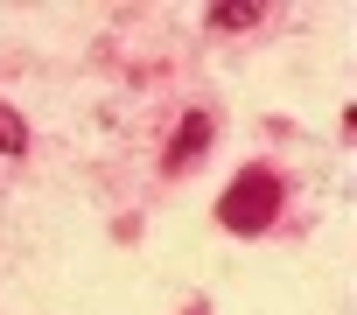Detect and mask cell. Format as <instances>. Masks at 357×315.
<instances>
[{"label": "cell", "mask_w": 357, "mask_h": 315, "mask_svg": "<svg viewBox=\"0 0 357 315\" xmlns=\"http://www.w3.org/2000/svg\"><path fill=\"white\" fill-rule=\"evenodd\" d=\"M273 210H280V183H273L266 169H245V176L225 190L218 224H231V231H259V224H273Z\"/></svg>", "instance_id": "obj_1"}, {"label": "cell", "mask_w": 357, "mask_h": 315, "mask_svg": "<svg viewBox=\"0 0 357 315\" xmlns=\"http://www.w3.org/2000/svg\"><path fill=\"white\" fill-rule=\"evenodd\" d=\"M211 133H218V119H211V112H190V119H183V133L168 140V154H161V162H168V169H190L197 154L211 147Z\"/></svg>", "instance_id": "obj_2"}, {"label": "cell", "mask_w": 357, "mask_h": 315, "mask_svg": "<svg viewBox=\"0 0 357 315\" xmlns=\"http://www.w3.org/2000/svg\"><path fill=\"white\" fill-rule=\"evenodd\" d=\"M266 8L259 0H211V29H252Z\"/></svg>", "instance_id": "obj_3"}, {"label": "cell", "mask_w": 357, "mask_h": 315, "mask_svg": "<svg viewBox=\"0 0 357 315\" xmlns=\"http://www.w3.org/2000/svg\"><path fill=\"white\" fill-rule=\"evenodd\" d=\"M0 154H29V126L15 105H0Z\"/></svg>", "instance_id": "obj_4"}]
</instances>
